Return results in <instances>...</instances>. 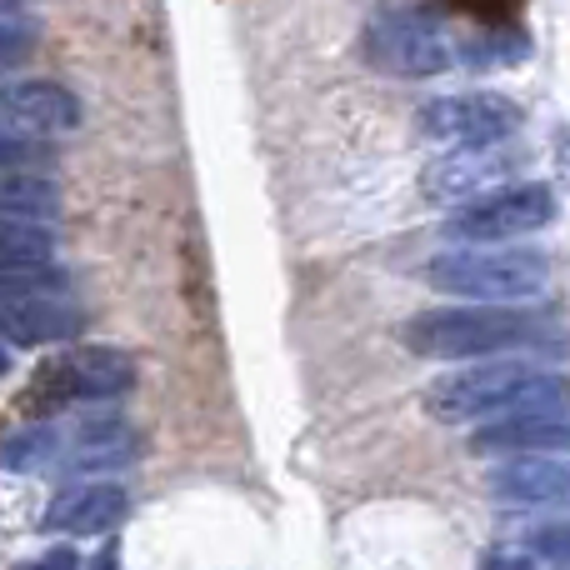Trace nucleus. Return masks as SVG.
<instances>
[{
  "label": "nucleus",
  "instance_id": "nucleus-25",
  "mask_svg": "<svg viewBox=\"0 0 570 570\" xmlns=\"http://www.w3.org/2000/svg\"><path fill=\"white\" fill-rule=\"evenodd\" d=\"M10 371V351H6V345H0V375H6Z\"/></svg>",
  "mask_w": 570,
  "mask_h": 570
},
{
  "label": "nucleus",
  "instance_id": "nucleus-14",
  "mask_svg": "<svg viewBox=\"0 0 570 570\" xmlns=\"http://www.w3.org/2000/svg\"><path fill=\"white\" fill-rule=\"evenodd\" d=\"M481 455H566L570 415H521V421H491L471 435Z\"/></svg>",
  "mask_w": 570,
  "mask_h": 570
},
{
  "label": "nucleus",
  "instance_id": "nucleus-11",
  "mask_svg": "<svg viewBox=\"0 0 570 570\" xmlns=\"http://www.w3.org/2000/svg\"><path fill=\"white\" fill-rule=\"evenodd\" d=\"M130 495L116 481H80L50 501L46 511V531L56 535H106L126 521Z\"/></svg>",
  "mask_w": 570,
  "mask_h": 570
},
{
  "label": "nucleus",
  "instance_id": "nucleus-17",
  "mask_svg": "<svg viewBox=\"0 0 570 570\" xmlns=\"http://www.w3.org/2000/svg\"><path fill=\"white\" fill-rule=\"evenodd\" d=\"M50 461H56V425H26L0 441L6 471H50Z\"/></svg>",
  "mask_w": 570,
  "mask_h": 570
},
{
  "label": "nucleus",
  "instance_id": "nucleus-20",
  "mask_svg": "<svg viewBox=\"0 0 570 570\" xmlns=\"http://www.w3.org/2000/svg\"><path fill=\"white\" fill-rule=\"evenodd\" d=\"M36 56V26L20 16H0V70H16Z\"/></svg>",
  "mask_w": 570,
  "mask_h": 570
},
{
  "label": "nucleus",
  "instance_id": "nucleus-23",
  "mask_svg": "<svg viewBox=\"0 0 570 570\" xmlns=\"http://www.w3.org/2000/svg\"><path fill=\"white\" fill-rule=\"evenodd\" d=\"M20 570H80V556L66 551V546H56V551H46L40 561H30V566H20Z\"/></svg>",
  "mask_w": 570,
  "mask_h": 570
},
{
  "label": "nucleus",
  "instance_id": "nucleus-12",
  "mask_svg": "<svg viewBox=\"0 0 570 570\" xmlns=\"http://www.w3.org/2000/svg\"><path fill=\"white\" fill-rule=\"evenodd\" d=\"M140 451L136 431L126 421H80L56 431V461L60 471H120Z\"/></svg>",
  "mask_w": 570,
  "mask_h": 570
},
{
  "label": "nucleus",
  "instance_id": "nucleus-18",
  "mask_svg": "<svg viewBox=\"0 0 570 570\" xmlns=\"http://www.w3.org/2000/svg\"><path fill=\"white\" fill-rule=\"evenodd\" d=\"M66 291V271L50 266H6L0 271V305H16V301H36V295H60Z\"/></svg>",
  "mask_w": 570,
  "mask_h": 570
},
{
  "label": "nucleus",
  "instance_id": "nucleus-1",
  "mask_svg": "<svg viewBox=\"0 0 570 570\" xmlns=\"http://www.w3.org/2000/svg\"><path fill=\"white\" fill-rule=\"evenodd\" d=\"M421 405L441 425H491L521 415H561L570 405V381L525 361H475L435 375Z\"/></svg>",
  "mask_w": 570,
  "mask_h": 570
},
{
  "label": "nucleus",
  "instance_id": "nucleus-7",
  "mask_svg": "<svg viewBox=\"0 0 570 570\" xmlns=\"http://www.w3.org/2000/svg\"><path fill=\"white\" fill-rule=\"evenodd\" d=\"M525 150H505L501 146H465V150H445L441 160L421 170V196L431 206H471L481 196H495V190L515 186V176L525 170Z\"/></svg>",
  "mask_w": 570,
  "mask_h": 570
},
{
  "label": "nucleus",
  "instance_id": "nucleus-5",
  "mask_svg": "<svg viewBox=\"0 0 570 570\" xmlns=\"http://www.w3.org/2000/svg\"><path fill=\"white\" fill-rule=\"evenodd\" d=\"M136 385V361L116 345H80L40 365L30 381L26 411H60L70 401H116Z\"/></svg>",
  "mask_w": 570,
  "mask_h": 570
},
{
  "label": "nucleus",
  "instance_id": "nucleus-9",
  "mask_svg": "<svg viewBox=\"0 0 570 570\" xmlns=\"http://www.w3.org/2000/svg\"><path fill=\"white\" fill-rule=\"evenodd\" d=\"M485 491L525 511H570V461L566 455H501L485 471Z\"/></svg>",
  "mask_w": 570,
  "mask_h": 570
},
{
  "label": "nucleus",
  "instance_id": "nucleus-24",
  "mask_svg": "<svg viewBox=\"0 0 570 570\" xmlns=\"http://www.w3.org/2000/svg\"><path fill=\"white\" fill-rule=\"evenodd\" d=\"M16 6H26V0H0V16H10Z\"/></svg>",
  "mask_w": 570,
  "mask_h": 570
},
{
  "label": "nucleus",
  "instance_id": "nucleus-19",
  "mask_svg": "<svg viewBox=\"0 0 570 570\" xmlns=\"http://www.w3.org/2000/svg\"><path fill=\"white\" fill-rule=\"evenodd\" d=\"M50 166V146L40 136H26L10 120H0V170H40Z\"/></svg>",
  "mask_w": 570,
  "mask_h": 570
},
{
  "label": "nucleus",
  "instance_id": "nucleus-4",
  "mask_svg": "<svg viewBox=\"0 0 570 570\" xmlns=\"http://www.w3.org/2000/svg\"><path fill=\"white\" fill-rule=\"evenodd\" d=\"M365 60H371L381 76L395 80H425V76H445L461 60H481V50L465 36H451V26L421 10H391V16H375L365 26L361 40Z\"/></svg>",
  "mask_w": 570,
  "mask_h": 570
},
{
  "label": "nucleus",
  "instance_id": "nucleus-13",
  "mask_svg": "<svg viewBox=\"0 0 570 570\" xmlns=\"http://www.w3.org/2000/svg\"><path fill=\"white\" fill-rule=\"evenodd\" d=\"M86 331V315L60 295H36V301L0 305V341L10 345H56Z\"/></svg>",
  "mask_w": 570,
  "mask_h": 570
},
{
  "label": "nucleus",
  "instance_id": "nucleus-6",
  "mask_svg": "<svg viewBox=\"0 0 570 570\" xmlns=\"http://www.w3.org/2000/svg\"><path fill=\"white\" fill-rule=\"evenodd\" d=\"M551 220H556V190L541 186V180H515V186L495 190V196H481L471 206L451 210V220L441 230L455 246H505L515 236L546 230Z\"/></svg>",
  "mask_w": 570,
  "mask_h": 570
},
{
  "label": "nucleus",
  "instance_id": "nucleus-10",
  "mask_svg": "<svg viewBox=\"0 0 570 570\" xmlns=\"http://www.w3.org/2000/svg\"><path fill=\"white\" fill-rule=\"evenodd\" d=\"M80 100L60 80H10L0 86V120H10L26 136H60L80 126Z\"/></svg>",
  "mask_w": 570,
  "mask_h": 570
},
{
  "label": "nucleus",
  "instance_id": "nucleus-21",
  "mask_svg": "<svg viewBox=\"0 0 570 570\" xmlns=\"http://www.w3.org/2000/svg\"><path fill=\"white\" fill-rule=\"evenodd\" d=\"M525 546H531L535 561H546V566H556V570H570V521L535 525V531L525 535Z\"/></svg>",
  "mask_w": 570,
  "mask_h": 570
},
{
  "label": "nucleus",
  "instance_id": "nucleus-16",
  "mask_svg": "<svg viewBox=\"0 0 570 570\" xmlns=\"http://www.w3.org/2000/svg\"><path fill=\"white\" fill-rule=\"evenodd\" d=\"M56 236L36 220H0V271L6 266H50Z\"/></svg>",
  "mask_w": 570,
  "mask_h": 570
},
{
  "label": "nucleus",
  "instance_id": "nucleus-22",
  "mask_svg": "<svg viewBox=\"0 0 570 570\" xmlns=\"http://www.w3.org/2000/svg\"><path fill=\"white\" fill-rule=\"evenodd\" d=\"M481 570H541V561L531 551H515V546H495L481 556Z\"/></svg>",
  "mask_w": 570,
  "mask_h": 570
},
{
  "label": "nucleus",
  "instance_id": "nucleus-8",
  "mask_svg": "<svg viewBox=\"0 0 570 570\" xmlns=\"http://www.w3.org/2000/svg\"><path fill=\"white\" fill-rule=\"evenodd\" d=\"M521 106L495 90H461V96H435L421 106V136L445 150L465 146H501L521 130Z\"/></svg>",
  "mask_w": 570,
  "mask_h": 570
},
{
  "label": "nucleus",
  "instance_id": "nucleus-3",
  "mask_svg": "<svg viewBox=\"0 0 570 570\" xmlns=\"http://www.w3.org/2000/svg\"><path fill=\"white\" fill-rule=\"evenodd\" d=\"M425 285L441 295H455L465 305H525L546 295L551 285V261L535 250H505V246H455L425 261Z\"/></svg>",
  "mask_w": 570,
  "mask_h": 570
},
{
  "label": "nucleus",
  "instance_id": "nucleus-2",
  "mask_svg": "<svg viewBox=\"0 0 570 570\" xmlns=\"http://www.w3.org/2000/svg\"><path fill=\"white\" fill-rule=\"evenodd\" d=\"M401 341L421 361H505L511 351H561V331L521 305H441L401 325Z\"/></svg>",
  "mask_w": 570,
  "mask_h": 570
},
{
  "label": "nucleus",
  "instance_id": "nucleus-15",
  "mask_svg": "<svg viewBox=\"0 0 570 570\" xmlns=\"http://www.w3.org/2000/svg\"><path fill=\"white\" fill-rule=\"evenodd\" d=\"M60 216V190L40 170H0V220H46Z\"/></svg>",
  "mask_w": 570,
  "mask_h": 570
}]
</instances>
